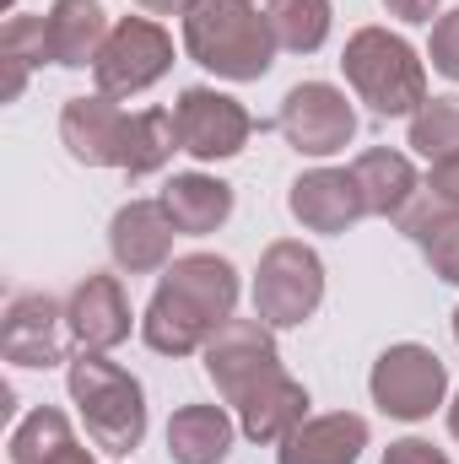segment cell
<instances>
[{
	"label": "cell",
	"mask_w": 459,
	"mask_h": 464,
	"mask_svg": "<svg viewBox=\"0 0 459 464\" xmlns=\"http://www.w3.org/2000/svg\"><path fill=\"white\" fill-rule=\"evenodd\" d=\"M238 308V270L222 254H184L157 276L141 314V341L157 356H190L222 330Z\"/></svg>",
	"instance_id": "6da1fadb"
},
{
	"label": "cell",
	"mask_w": 459,
	"mask_h": 464,
	"mask_svg": "<svg viewBox=\"0 0 459 464\" xmlns=\"http://www.w3.org/2000/svg\"><path fill=\"white\" fill-rule=\"evenodd\" d=\"M184 54L222 82H259L276 65L270 16L254 0H195L184 11Z\"/></svg>",
	"instance_id": "7a4b0ae2"
},
{
	"label": "cell",
	"mask_w": 459,
	"mask_h": 464,
	"mask_svg": "<svg viewBox=\"0 0 459 464\" xmlns=\"http://www.w3.org/2000/svg\"><path fill=\"white\" fill-rule=\"evenodd\" d=\"M71 405L87 427V443L103 449L109 459H124L146 438V389L135 372L109 362V351H82L65 372Z\"/></svg>",
	"instance_id": "3957f363"
},
{
	"label": "cell",
	"mask_w": 459,
	"mask_h": 464,
	"mask_svg": "<svg viewBox=\"0 0 459 464\" xmlns=\"http://www.w3.org/2000/svg\"><path fill=\"white\" fill-rule=\"evenodd\" d=\"M341 71L356 103H367L378 119H411L433 98L427 60L389 27H356L341 49Z\"/></svg>",
	"instance_id": "277c9868"
},
{
	"label": "cell",
	"mask_w": 459,
	"mask_h": 464,
	"mask_svg": "<svg viewBox=\"0 0 459 464\" xmlns=\"http://www.w3.org/2000/svg\"><path fill=\"white\" fill-rule=\"evenodd\" d=\"M319 303H325V259L298 237H276L254 270V319L270 330H298L319 314Z\"/></svg>",
	"instance_id": "5b68a950"
},
{
	"label": "cell",
	"mask_w": 459,
	"mask_h": 464,
	"mask_svg": "<svg viewBox=\"0 0 459 464\" xmlns=\"http://www.w3.org/2000/svg\"><path fill=\"white\" fill-rule=\"evenodd\" d=\"M367 394L395 421H427L449 394V367H444L438 351L400 341V346L378 351V362L367 372Z\"/></svg>",
	"instance_id": "8992f818"
},
{
	"label": "cell",
	"mask_w": 459,
	"mask_h": 464,
	"mask_svg": "<svg viewBox=\"0 0 459 464\" xmlns=\"http://www.w3.org/2000/svg\"><path fill=\"white\" fill-rule=\"evenodd\" d=\"M200 362H206V378L217 383V394L228 400L232 411H238L249 394H259L270 378L287 372V367H281V351H276V330L259 324V319H238V314L206 341Z\"/></svg>",
	"instance_id": "52a82bcc"
},
{
	"label": "cell",
	"mask_w": 459,
	"mask_h": 464,
	"mask_svg": "<svg viewBox=\"0 0 459 464\" xmlns=\"http://www.w3.org/2000/svg\"><path fill=\"white\" fill-rule=\"evenodd\" d=\"M168 71H173V33L157 16H119L98 65H93L98 92H109V98H135V92L157 87Z\"/></svg>",
	"instance_id": "ba28073f"
},
{
	"label": "cell",
	"mask_w": 459,
	"mask_h": 464,
	"mask_svg": "<svg viewBox=\"0 0 459 464\" xmlns=\"http://www.w3.org/2000/svg\"><path fill=\"white\" fill-rule=\"evenodd\" d=\"M276 130L298 157H336L356 140V109L336 82H298L276 109Z\"/></svg>",
	"instance_id": "9c48e42d"
},
{
	"label": "cell",
	"mask_w": 459,
	"mask_h": 464,
	"mask_svg": "<svg viewBox=\"0 0 459 464\" xmlns=\"http://www.w3.org/2000/svg\"><path fill=\"white\" fill-rule=\"evenodd\" d=\"M173 124H179V146L195 162H228L254 135V114L217 87H184L173 103Z\"/></svg>",
	"instance_id": "30bf717a"
},
{
	"label": "cell",
	"mask_w": 459,
	"mask_h": 464,
	"mask_svg": "<svg viewBox=\"0 0 459 464\" xmlns=\"http://www.w3.org/2000/svg\"><path fill=\"white\" fill-rule=\"evenodd\" d=\"M71 314L49 292H22L11 297L0 319V351L11 367H60L71 356Z\"/></svg>",
	"instance_id": "8fae6325"
},
{
	"label": "cell",
	"mask_w": 459,
	"mask_h": 464,
	"mask_svg": "<svg viewBox=\"0 0 459 464\" xmlns=\"http://www.w3.org/2000/svg\"><path fill=\"white\" fill-rule=\"evenodd\" d=\"M124 135H130V114L109 92H82L60 109V140L82 168H119Z\"/></svg>",
	"instance_id": "7c38bea8"
},
{
	"label": "cell",
	"mask_w": 459,
	"mask_h": 464,
	"mask_svg": "<svg viewBox=\"0 0 459 464\" xmlns=\"http://www.w3.org/2000/svg\"><path fill=\"white\" fill-rule=\"evenodd\" d=\"M287 211H292L308 232L336 237V232L356 227V222L367 217V200H362L351 168H308V173L292 179V189H287Z\"/></svg>",
	"instance_id": "4fadbf2b"
},
{
	"label": "cell",
	"mask_w": 459,
	"mask_h": 464,
	"mask_svg": "<svg viewBox=\"0 0 459 464\" xmlns=\"http://www.w3.org/2000/svg\"><path fill=\"white\" fill-rule=\"evenodd\" d=\"M173 237H179V227L162 211V200H130L109 222V254L124 276H151V270L173 265Z\"/></svg>",
	"instance_id": "5bb4252c"
},
{
	"label": "cell",
	"mask_w": 459,
	"mask_h": 464,
	"mask_svg": "<svg viewBox=\"0 0 459 464\" xmlns=\"http://www.w3.org/2000/svg\"><path fill=\"white\" fill-rule=\"evenodd\" d=\"M65 314H71V335L82 351H114L130 341V297L119 286V276H87L76 281V292L65 297Z\"/></svg>",
	"instance_id": "9a60e30c"
},
{
	"label": "cell",
	"mask_w": 459,
	"mask_h": 464,
	"mask_svg": "<svg viewBox=\"0 0 459 464\" xmlns=\"http://www.w3.org/2000/svg\"><path fill=\"white\" fill-rule=\"evenodd\" d=\"M114 22L98 0H54L44 16V38H49V60L65 71H87L98 65L103 44H109Z\"/></svg>",
	"instance_id": "2e32d148"
},
{
	"label": "cell",
	"mask_w": 459,
	"mask_h": 464,
	"mask_svg": "<svg viewBox=\"0 0 459 464\" xmlns=\"http://www.w3.org/2000/svg\"><path fill=\"white\" fill-rule=\"evenodd\" d=\"M395 227L422 248V259L433 265V276H438V281L459 286V206H449V200H438V195H427V189H422V195L400 211V222H395Z\"/></svg>",
	"instance_id": "e0dca14e"
},
{
	"label": "cell",
	"mask_w": 459,
	"mask_h": 464,
	"mask_svg": "<svg viewBox=\"0 0 459 464\" xmlns=\"http://www.w3.org/2000/svg\"><path fill=\"white\" fill-rule=\"evenodd\" d=\"M362 449H367V421L356 411H330V416H308L281 443V464H356Z\"/></svg>",
	"instance_id": "ac0fdd59"
},
{
	"label": "cell",
	"mask_w": 459,
	"mask_h": 464,
	"mask_svg": "<svg viewBox=\"0 0 459 464\" xmlns=\"http://www.w3.org/2000/svg\"><path fill=\"white\" fill-rule=\"evenodd\" d=\"M351 179H356V189L367 200V217H389V222H400V211L422 195V179H416L411 157L405 151H389V146L362 151L351 162Z\"/></svg>",
	"instance_id": "d6986e66"
},
{
	"label": "cell",
	"mask_w": 459,
	"mask_h": 464,
	"mask_svg": "<svg viewBox=\"0 0 459 464\" xmlns=\"http://www.w3.org/2000/svg\"><path fill=\"white\" fill-rule=\"evenodd\" d=\"M303 421H308V389H303L292 372L270 378L259 394H249V400L238 405V432H243L249 443H287Z\"/></svg>",
	"instance_id": "ffe728a7"
},
{
	"label": "cell",
	"mask_w": 459,
	"mask_h": 464,
	"mask_svg": "<svg viewBox=\"0 0 459 464\" xmlns=\"http://www.w3.org/2000/svg\"><path fill=\"white\" fill-rule=\"evenodd\" d=\"M157 200L184 237H206L232 217V184L211 179V173H173Z\"/></svg>",
	"instance_id": "44dd1931"
},
{
	"label": "cell",
	"mask_w": 459,
	"mask_h": 464,
	"mask_svg": "<svg viewBox=\"0 0 459 464\" xmlns=\"http://www.w3.org/2000/svg\"><path fill=\"white\" fill-rule=\"evenodd\" d=\"M232 427L228 405H179L168 421V459L173 464H222L232 454Z\"/></svg>",
	"instance_id": "7402d4cb"
},
{
	"label": "cell",
	"mask_w": 459,
	"mask_h": 464,
	"mask_svg": "<svg viewBox=\"0 0 459 464\" xmlns=\"http://www.w3.org/2000/svg\"><path fill=\"white\" fill-rule=\"evenodd\" d=\"M11 464H98V459H93V449L76 443L65 411L38 405V411L22 416L16 432H11Z\"/></svg>",
	"instance_id": "603a6c76"
},
{
	"label": "cell",
	"mask_w": 459,
	"mask_h": 464,
	"mask_svg": "<svg viewBox=\"0 0 459 464\" xmlns=\"http://www.w3.org/2000/svg\"><path fill=\"white\" fill-rule=\"evenodd\" d=\"M173 151H184V146H179L173 109H141V114H130V135H124V162H119V173H124V179H151V173H162V168L173 162Z\"/></svg>",
	"instance_id": "cb8c5ba5"
},
{
	"label": "cell",
	"mask_w": 459,
	"mask_h": 464,
	"mask_svg": "<svg viewBox=\"0 0 459 464\" xmlns=\"http://www.w3.org/2000/svg\"><path fill=\"white\" fill-rule=\"evenodd\" d=\"M265 16H270L276 49H292V54L325 49V38H330V27H336V5H330V0H270Z\"/></svg>",
	"instance_id": "d4e9b609"
},
{
	"label": "cell",
	"mask_w": 459,
	"mask_h": 464,
	"mask_svg": "<svg viewBox=\"0 0 459 464\" xmlns=\"http://www.w3.org/2000/svg\"><path fill=\"white\" fill-rule=\"evenodd\" d=\"M0 60H5V98L16 103V98H22V87H27V71L49 60L44 16H27V11L5 16V27H0Z\"/></svg>",
	"instance_id": "484cf974"
},
{
	"label": "cell",
	"mask_w": 459,
	"mask_h": 464,
	"mask_svg": "<svg viewBox=\"0 0 459 464\" xmlns=\"http://www.w3.org/2000/svg\"><path fill=\"white\" fill-rule=\"evenodd\" d=\"M411 151L427 162L459 151V98H427L411 114Z\"/></svg>",
	"instance_id": "4316f807"
},
{
	"label": "cell",
	"mask_w": 459,
	"mask_h": 464,
	"mask_svg": "<svg viewBox=\"0 0 459 464\" xmlns=\"http://www.w3.org/2000/svg\"><path fill=\"white\" fill-rule=\"evenodd\" d=\"M427 60H433V71H438V76L459 82V11H449V16H438V22H433Z\"/></svg>",
	"instance_id": "83f0119b"
},
{
	"label": "cell",
	"mask_w": 459,
	"mask_h": 464,
	"mask_svg": "<svg viewBox=\"0 0 459 464\" xmlns=\"http://www.w3.org/2000/svg\"><path fill=\"white\" fill-rule=\"evenodd\" d=\"M422 189H427V195H438V200H449V206H459V151L438 157V162L427 168Z\"/></svg>",
	"instance_id": "f1b7e54d"
},
{
	"label": "cell",
	"mask_w": 459,
	"mask_h": 464,
	"mask_svg": "<svg viewBox=\"0 0 459 464\" xmlns=\"http://www.w3.org/2000/svg\"><path fill=\"white\" fill-rule=\"evenodd\" d=\"M384 464H449V454L433 449L427 438H400V443L384 449Z\"/></svg>",
	"instance_id": "f546056e"
},
{
	"label": "cell",
	"mask_w": 459,
	"mask_h": 464,
	"mask_svg": "<svg viewBox=\"0 0 459 464\" xmlns=\"http://www.w3.org/2000/svg\"><path fill=\"white\" fill-rule=\"evenodd\" d=\"M384 11L400 16V22H411V27H422V22L438 16V0H384Z\"/></svg>",
	"instance_id": "4dcf8cb0"
},
{
	"label": "cell",
	"mask_w": 459,
	"mask_h": 464,
	"mask_svg": "<svg viewBox=\"0 0 459 464\" xmlns=\"http://www.w3.org/2000/svg\"><path fill=\"white\" fill-rule=\"evenodd\" d=\"M141 5H146L151 16H184V11H190L195 0H141Z\"/></svg>",
	"instance_id": "1f68e13d"
},
{
	"label": "cell",
	"mask_w": 459,
	"mask_h": 464,
	"mask_svg": "<svg viewBox=\"0 0 459 464\" xmlns=\"http://www.w3.org/2000/svg\"><path fill=\"white\" fill-rule=\"evenodd\" d=\"M449 432H454V443H459V394H454V405H449Z\"/></svg>",
	"instance_id": "d6a6232c"
},
{
	"label": "cell",
	"mask_w": 459,
	"mask_h": 464,
	"mask_svg": "<svg viewBox=\"0 0 459 464\" xmlns=\"http://www.w3.org/2000/svg\"><path fill=\"white\" fill-rule=\"evenodd\" d=\"M454 341H459V308H454Z\"/></svg>",
	"instance_id": "836d02e7"
}]
</instances>
